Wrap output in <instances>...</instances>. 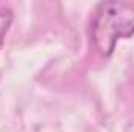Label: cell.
<instances>
[{
    "label": "cell",
    "instance_id": "2",
    "mask_svg": "<svg viewBox=\"0 0 134 132\" xmlns=\"http://www.w3.org/2000/svg\"><path fill=\"white\" fill-rule=\"evenodd\" d=\"M13 19H14L13 11L6 6H0V48L3 45L5 36H6L11 23H13Z\"/></svg>",
    "mask_w": 134,
    "mask_h": 132
},
{
    "label": "cell",
    "instance_id": "1",
    "mask_svg": "<svg viewBox=\"0 0 134 132\" xmlns=\"http://www.w3.org/2000/svg\"><path fill=\"white\" fill-rule=\"evenodd\" d=\"M91 34L100 55L104 58L111 56L120 39H128L134 34V3H100L92 17Z\"/></svg>",
    "mask_w": 134,
    "mask_h": 132
}]
</instances>
